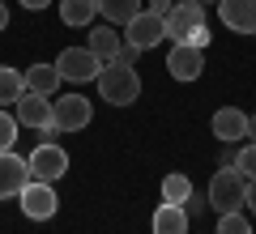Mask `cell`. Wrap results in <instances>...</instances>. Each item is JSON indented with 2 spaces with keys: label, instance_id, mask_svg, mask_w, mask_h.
Segmentation results:
<instances>
[{
  "label": "cell",
  "instance_id": "4dcf8cb0",
  "mask_svg": "<svg viewBox=\"0 0 256 234\" xmlns=\"http://www.w3.org/2000/svg\"><path fill=\"white\" fill-rule=\"evenodd\" d=\"M201 4H218V0H201Z\"/></svg>",
  "mask_w": 256,
  "mask_h": 234
},
{
  "label": "cell",
  "instance_id": "4316f807",
  "mask_svg": "<svg viewBox=\"0 0 256 234\" xmlns=\"http://www.w3.org/2000/svg\"><path fill=\"white\" fill-rule=\"evenodd\" d=\"M52 0H22V9H30V13H43Z\"/></svg>",
  "mask_w": 256,
  "mask_h": 234
},
{
  "label": "cell",
  "instance_id": "83f0119b",
  "mask_svg": "<svg viewBox=\"0 0 256 234\" xmlns=\"http://www.w3.org/2000/svg\"><path fill=\"white\" fill-rule=\"evenodd\" d=\"M244 209H252V213H256V179L248 183V205H244Z\"/></svg>",
  "mask_w": 256,
  "mask_h": 234
},
{
  "label": "cell",
  "instance_id": "4fadbf2b",
  "mask_svg": "<svg viewBox=\"0 0 256 234\" xmlns=\"http://www.w3.org/2000/svg\"><path fill=\"white\" fill-rule=\"evenodd\" d=\"M210 128H214V136H218L222 145H235V141H244V136H248V115H244V111H235V107H222V111H214Z\"/></svg>",
  "mask_w": 256,
  "mask_h": 234
},
{
  "label": "cell",
  "instance_id": "8fae6325",
  "mask_svg": "<svg viewBox=\"0 0 256 234\" xmlns=\"http://www.w3.org/2000/svg\"><path fill=\"white\" fill-rule=\"evenodd\" d=\"M30 183V162L26 158H18V153H0V200L9 196H22V188Z\"/></svg>",
  "mask_w": 256,
  "mask_h": 234
},
{
  "label": "cell",
  "instance_id": "277c9868",
  "mask_svg": "<svg viewBox=\"0 0 256 234\" xmlns=\"http://www.w3.org/2000/svg\"><path fill=\"white\" fill-rule=\"evenodd\" d=\"M102 64H107V60H98V55H94L90 47H64V51H60V60H56V68H60V77H64V81L82 85V81H98Z\"/></svg>",
  "mask_w": 256,
  "mask_h": 234
},
{
  "label": "cell",
  "instance_id": "ffe728a7",
  "mask_svg": "<svg viewBox=\"0 0 256 234\" xmlns=\"http://www.w3.org/2000/svg\"><path fill=\"white\" fill-rule=\"evenodd\" d=\"M188 196H192V179L188 175H166L162 179V200L166 205H188Z\"/></svg>",
  "mask_w": 256,
  "mask_h": 234
},
{
  "label": "cell",
  "instance_id": "7c38bea8",
  "mask_svg": "<svg viewBox=\"0 0 256 234\" xmlns=\"http://www.w3.org/2000/svg\"><path fill=\"white\" fill-rule=\"evenodd\" d=\"M218 17L235 34H256V0H218Z\"/></svg>",
  "mask_w": 256,
  "mask_h": 234
},
{
  "label": "cell",
  "instance_id": "2e32d148",
  "mask_svg": "<svg viewBox=\"0 0 256 234\" xmlns=\"http://www.w3.org/2000/svg\"><path fill=\"white\" fill-rule=\"evenodd\" d=\"M94 13H98V0H60V21L64 26H94Z\"/></svg>",
  "mask_w": 256,
  "mask_h": 234
},
{
  "label": "cell",
  "instance_id": "8992f818",
  "mask_svg": "<svg viewBox=\"0 0 256 234\" xmlns=\"http://www.w3.org/2000/svg\"><path fill=\"white\" fill-rule=\"evenodd\" d=\"M13 115H18L22 128H38L43 136H60L56 124H52V98H43V94H34V90H26L13 102Z\"/></svg>",
  "mask_w": 256,
  "mask_h": 234
},
{
  "label": "cell",
  "instance_id": "6da1fadb",
  "mask_svg": "<svg viewBox=\"0 0 256 234\" xmlns=\"http://www.w3.org/2000/svg\"><path fill=\"white\" fill-rule=\"evenodd\" d=\"M98 94H102V102H111V107H132V102L141 98V77H137V68L102 64V72H98Z\"/></svg>",
  "mask_w": 256,
  "mask_h": 234
},
{
  "label": "cell",
  "instance_id": "9c48e42d",
  "mask_svg": "<svg viewBox=\"0 0 256 234\" xmlns=\"http://www.w3.org/2000/svg\"><path fill=\"white\" fill-rule=\"evenodd\" d=\"M166 72H171L175 81H196L205 72V51L192 43H171V51H166Z\"/></svg>",
  "mask_w": 256,
  "mask_h": 234
},
{
  "label": "cell",
  "instance_id": "f1b7e54d",
  "mask_svg": "<svg viewBox=\"0 0 256 234\" xmlns=\"http://www.w3.org/2000/svg\"><path fill=\"white\" fill-rule=\"evenodd\" d=\"M0 30H9V4L0 0Z\"/></svg>",
  "mask_w": 256,
  "mask_h": 234
},
{
  "label": "cell",
  "instance_id": "cb8c5ba5",
  "mask_svg": "<svg viewBox=\"0 0 256 234\" xmlns=\"http://www.w3.org/2000/svg\"><path fill=\"white\" fill-rule=\"evenodd\" d=\"M137 55H141V51H137V47H132V43H120V51L111 55L107 64H124V68H132V64H137Z\"/></svg>",
  "mask_w": 256,
  "mask_h": 234
},
{
  "label": "cell",
  "instance_id": "ac0fdd59",
  "mask_svg": "<svg viewBox=\"0 0 256 234\" xmlns=\"http://www.w3.org/2000/svg\"><path fill=\"white\" fill-rule=\"evenodd\" d=\"M120 43H124V34H120L116 26H94V34H90V51L98 55V60H111V55L120 51Z\"/></svg>",
  "mask_w": 256,
  "mask_h": 234
},
{
  "label": "cell",
  "instance_id": "1f68e13d",
  "mask_svg": "<svg viewBox=\"0 0 256 234\" xmlns=\"http://www.w3.org/2000/svg\"><path fill=\"white\" fill-rule=\"evenodd\" d=\"M252 38H256V34H252Z\"/></svg>",
  "mask_w": 256,
  "mask_h": 234
},
{
  "label": "cell",
  "instance_id": "5b68a950",
  "mask_svg": "<svg viewBox=\"0 0 256 234\" xmlns=\"http://www.w3.org/2000/svg\"><path fill=\"white\" fill-rule=\"evenodd\" d=\"M26 162H30V179L56 183V179H64V171H68V153H64L56 141H38L34 149H30Z\"/></svg>",
  "mask_w": 256,
  "mask_h": 234
},
{
  "label": "cell",
  "instance_id": "e0dca14e",
  "mask_svg": "<svg viewBox=\"0 0 256 234\" xmlns=\"http://www.w3.org/2000/svg\"><path fill=\"white\" fill-rule=\"evenodd\" d=\"M98 13L107 26H128L141 13V0H98Z\"/></svg>",
  "mask_w": 256,
  "mask_h": 234
},
{
  "label": "cell",
  "instance_id": "44dd1931",
  "mask_svg": "<svg viewBox=\"0 0 256 234\" xmlns=\"http://www.w3.org/2000/svg\"><path fill=\"white\" fill-rule=\"evenodd\" d=\"M214 234H252V222L244 217V209L239 213H218V230Z\"/></svg>",
  "mask_w": 256,
  "mask_h": 234
},
{
  "label": "cell",
  "instance_id": "f546056e",
  "mask_svg": "<svg viewBox=\"0 0 256 234\" xmlns=\"http://www.w3.org/2000/svg\"><path fill=\"white\" fill-rule=\"evenodd\" d=\"M248 141H256V115H248Z\"/></svg>",
  "mask_w": 256,
  "mask_h": 234
},
{
  "label": "cell",
  "instance_id": "7402d4cb",
  "mask_svg": "<svg viewBox=\"0 0 256 234\" xmlns=\"http://www.w3.org/2000/svg\"><path fill=\"white\" fill-rule=\"evenodd\" d=\"M18 115H9V111L0 107V153H9L13 145H18Z\"/></svg>",
  "mask_w": 256,
  "mask_h": 234
},
{
  "label": "cell",
  "instance_id": "484cf974",
  "mask_svg": "<svg viewBox=\"0 0 256 234\" xmlns=\"http://www.w3.org/2000/svg\"><path fill=\"white\" fill-rule=\"evenodd\" d=\"M171 9H175V0H150V13H158V17H166Z\"/></svg>",
  "mask_w": 256,
  "mask_h": 234
},
{
  "label": "cell",
  "instance_id": "52a82bcc",
  "mask_svg": "<svg viewBox=\"0 0 256 234\" xmlns=\"http://www.w3.org/2000/svg\"><path fill=\"white\" fill-rule=\"evenodd\" d=\"M18 205H22V213H26L30 222H52V217H56V209H60V196H56V188H52V183L30 179L26 188H22Z\"/></svg>",
  "mask_w": 256,
  "mask_h": 234
},
{
  "label": "cell",
  "instance_id": "d4e9b609",
  "mask_svg": "<svg viewBox=\"0 0 256 234\" xmlns=\"http://www.w3.org/2000/svg\"><path fill=\"white\" fill-rule=\"evenodd\" d=\"M184 43H192V47H201V51H205V47H210V26H205V21H201V26H192Z\"/></svg>",
  "mask_w": 256,
  "mask_h": 234
},
{
  "label": "cell",
  "instance_id": "ba28073f",
  "mask_svg": "<svg viewBox=\"0 0 256 234\" xmlns=\"http://www.w3.org/2000/svg\"><path fill=\"white\" fill-rule=\"evenodd\" d=\"M124 43H132L137 51H150V47L166 43V17H158V13L141 9L137 17L128 21V34H124Z\"/></svg>",
  "mask_w": 256,
  "mask_h": 234
},
{
  "label": "cell",
  "instance_id": "7a4b0ae2",
  "mask_svg": "<svg viewBox=\"0 0 256 234\" xmlns=\"http://www.w3.org/2000/svg\"><path fill=\"white\" fill-rule=\"evenodd\" d=\"M205 200H210V209H218V213H239V209L248 205V179L235 166H222V171H214Z\"/></svg>",
  "mask_w": 256,
  "mask_h": 234
},
{
  "label": "cell",
  "instance_id": "603a6c76",
  "mask_svg": "<svg viewBox=\"0 0 256 234\" xmlns=\"http://www.w3.org/2000/svg\"><path fill=\"white\" fill-rule=\"evenodd\" d=\"M235 171H239V175H244V179H248V183H252V179H256V141H252V145H244V149H239V153H235Z\"/></svg>",
  "mask_w": 256,
  "mask_h": 234
},
{
  "label": "cell",
  "instance_id": "9a60e30c",
  "mask_svg": "<svg viewBox=\"0 0 256 234\" xmlns=\"http://www.w3.org/2000/svg\"><path fill=\"white\" fill-rule=\"evenodd\" d=\"M154 234H188V213H184V205H158V213H154Z\"/></svg>",
  "mask_w": 256,
  "mask_h": 234
},
{
  "label": "cell",
  "instance_id": "30bf717a",
  "mask_svg": "<svg viewBox=\"0 0 256 234\" xmlns=\"http://www.w3.org/2000/svg\"><path fill=\"white\" fill-rule=\"evenodd\" d=\"M205 21V4L201 0H175V9L166 13V43H184L192 26Z\"/></svg>",
  "mask_w": 256,
  "mask_h": 234
},
{
  "label": "cell",
  "instance_id": "d6986e66",
  "mask_svg": "<svg viewBox=\"0 0 256 234\" xmlns=\"http://www.w3.org/2000/svg\"><path fill=\"white\" fill-rule=\"evenodd\" d=\"M22 94H26V77L9 64H0V107H13Z\"/></svg>",
  "mask_w": 256,
  "mask_h": 234
},
{
  "label": "cell",
  "instance_id": "5bb4252c",
  "mask_svg": "<svg viewBox=\"0 0 256 234\" xmlns=\"http://www.w3.org/2000/svg\"><path fill=\"white\" fill-rule=\"evenodd\" d=\"M60 68L56 64H30L26 68V90H34V94H43V98H52L56 90H60Z\"/></svg>",
  "mask_w": 256,
  "mask_h": 234
},
{
  "label": "cell",
  "instance_id": "3957f363",
  "mask_svg": "<svg viewBox=\"0 0 256 234\" xmlns=\"http://www.w3.org/2000/svg\"><path fill=\"white\" fill-rule=\"evenodd\" d=\"M94 119V102L86 94H60V102H52V124L56 132H82Z\"/></svg>",
  "mask_w": 256,
  "mask_h": 234
}]
</instances>
